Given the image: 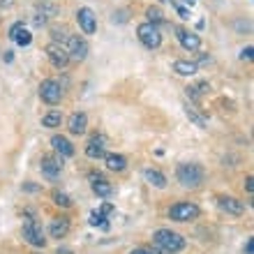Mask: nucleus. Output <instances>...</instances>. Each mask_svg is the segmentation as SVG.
Masks as SVG:
<instances>
[{"label": "nucleus", "instance_id": "f257e3e1", "mask_svg": "<svg viewBox=\"0 0 254 254\" xmlns=\"http://www.w3.org/2000/svg\"><path fill=\"white\" fill-rule=\"evenodd\" d=\"M153 238H155V245L164 254H176L185 248V238L181 234L171 231V229H157L153 234Z\"/></svg>", "mask_w": 254, "mask_h": 254}, {"label": "nucleus", "instance_id": "f03ea898", "mask_svg": "<svg viewBox=\"0 0 254 254\" xmlns=\"http://www.w3.org/2000/svg\"><path fill=\"white\" fill-rule=\"evenodd\" d=\"M203 169L199 167V164H194V162H183V164H178V169H176V178H178V183H181L183 188H199L201 183H203Z\"/></svg>", "mask_w": 254, "mask_h": 254}, {"label": "nucleus", "instance_id": "7ed1b4c3", "mask_svg": "<svg viewBox=\"0 0 254 254\" xmlns=\"http://www.w3.org/2000/svg\"><path fill=\"white\" fill-rule=\"evenodd\" d=\"M169 217L174 222H192L199 217V206L192 201H181V203L169 208Z\"/></svg>", "mask_w": 254, "mask_h": 254}, {"label": "nucleus", "instance_id": "20e7f679", "mask_svg": "<svg viewBox=\"0 0 254 254\" xmlns=\"http://www.w3.org/2000/svg\"><path fill=\"white\" fill-rule=\"evenodd\" d=\"M136 37H139V42L143 44V47H148V49H157L162 44L160 28L153 26V23H148V21L136 28Z\"/></svg>", "mask_w": 254, "mask_h": 254}, {"label": "nucleus", "instance_id": "39448f33", "mask_svg": "<svg viewBox=\"0 0 254 254\" xmlns=\"http://www.w3.org/2000/svg\"><path fill=\"white\" fill-rule=\"evenodd\" d=\"M40 97L42 102H47V104H51V107H56L58 102L63 100V88L58 81L54 79H47L40 83Z\"/></svg>", "mask_w": 254, "mask_h": 254}, {"label": "nucleus", "instance_id": "423d86ee", "mask_svg": "<svg viewBox=\"0 0 254 254\" xmlns=\"http://www.w3.org/2000/svg\"><path fill=\"white\" fill-rule=\"evenodd\" d=\"M67 56H69V61H86L88 58V42L79 35H69L67 37Z\"/></svg>", "mask_w": 254, "mask_h": 254}, {"label": "nucleus", "instance_id": "0eeeda50", "mask_svg": "<svg viewBox=\"0 0 254 254\" xmlns=\"http://www.w3.org/2000/svg\"><path fill=\"white\" fill-rule=\"evenodd\" d=\"M21 234H23V238H26V241L30 243L33 248H44V245H47V238H44L40 224H37L35 220H26V222H23Z\"/></svg>", "mask_w": 254, "mask_h": 254}, {"label": "nucleus", "instance_id": "6e6552de", "mask_svg": "<svg viewBox=\"0 0 254 254\" xmlns=\"http://www.w3.org/2000/svg\"><path fill=\"white\" fill-rule=\"evenodd\" d=\"M40 169H42V174L47 176V178H58L63 171V157L61 155H44L40 162Z\"/></svg>", "mask_w": 254, "mask_h": 254}, {"label": "nucleus", "instance_id": "1a4fd4ad", "mask_svg": "<svg viewBox=\"0 0 254 254\" xmlns=\"http://www.w3.org/2000/svg\"><path fill=\"white\" fill-rule=\"evenodd\" d=\"M47 56H49V63L56 67V69H65L67 63H69V56H67V49L63 44H49L47 47Z\"/></svg>", "mask_w": 254, "mask_h": 254}, {"label": "nucleus", "instance_id": "9d476101", "mask_svg": "<svg viewBox=\"0 0 254 254\" xmlns=\"http://www.w3.org/2000/svg\"><path fill=\"white\" fill-rule=\"evenodd\" d=\"M76 21H79L81 30L86 35H93L97 30V16H95V12L90 7H81L79 12H76Z\"/></svg>", "mask_w": 254, "mask_h": 254}, {"label": "nucleus", "instance_id": "9b49d317", "mask_svg": "<svg viewBox=\"0 0 254 254\" xmlns=\"http://www.w3.org/2000/svg\"><path fill=\"white\" fill-rule=\"evenodd\" d=\"M104 148H107V139H104L102 134H93V136L88 139L86 155L90 160H100V157H104Z\"/></svg>", "mask_w": 254, "mask_h": 254}, {"label": "nucleus", "instance_id": "f8f14e48", "mask_svg": "<svg viewBox=\"0 0 254 254\" xmlns=\"http://www.w3.org/2000/svg\"><path fill=\"white\" fill-rule=\"evenodd\" d=\"M9 37H12L19 47H28V44L33 42V35H30V30L23 26V21H16V23L9 28Z\"/></svg>", "mask_w": 254, "mask_h": 254}, {"label": "nucleus", "instance_id": "ddd939ff", "mask_svg": "<svg viewBox=\"0 0 254 254\" xmlns=\"http://www.w3.org/2000/svg\"><path fill=\"white\" fill-rule=\"evenodd\" d=\"M217 206L229 215H243L245 213V203L238 201L236 196H217Z\"/></svg>", "mask_w": 254, "mask_h": 254}, {"label": "nucleus", "instance_id": "4468645a", "mask_svg": "<svg viewBox=\"0 0 254 254\" xmlns=\"http://www.w3.org/2000/svg\"><path fill=\"white\" fill-rule=\"evenodd\" d=\"M178 42H181V47L188 49V51H199V47H201L199 35L190 33V30H183V28H178Z\"/></svg>", "mask_w": 254, "mask_h": 254}, {"label": "nucleus", "instance_id": "2eb2a0df", "mask_svg": "<svg viewBox=\"0 0 254 254\" xmlns=\"http://www.w3.org/2000/svg\"><path fill=\"white\" fill-rule=\"evenodd\" d=\"M51 146H54V150L61 155V157H72L74 155V146L63 134H54V136H51Z\"/></svg>", "mask_w": 254, "mask_h": 254}, {"label": "nucleus", "instance_id": "dca6fc26", "mask_svg": "<svg viewBox=\"0 0 254 254\" xmlns=\"http://www.w3.org/2000/svg\"><path fill=\"white\" fill-rule=\"evenodd\" d=\"M88 127V116L83 111H76V114L69 116V121H67V129L72 134H83Z\"/></svg>", "mask_w": 254, "mask_h": 254}, {"label": "nucleus", "instance_id": "f3484780", "mask_svg": "<svg viewBox=\"0 0 254 254\" xmlns=\"http://www.w3.org/2000/svg\"><path fill=\"white\" fill-rule=\"evenodd\" d=\"M49 234H51V238H65V236L69 234V220H67V217H56V220H51Z\"/></svg>", "mask_w": 254, "mask_h": 254}, {"label": "nucleus", "instance_id": "a211bd4d", "mask_svg": "<svg viewBox=\"0 0 254 254\" xmlns=\"http://www.w3.org/2000/svg\"><path fill=\"white\" fill-rule=\"evenodd\" d=\"M93 178V192L97 194V196H111V192H114V188H111V183L107 181V178H102V176H90Z\"/></svg>", "mask_w": 254, "mask_h": 254}, {"label": "nucleus", "instance_id": "6ab92c4d", "mask_svg": "<svg viewBox=\"0 0 254 254\" xmlns=\"http://www.w3.org/2000/svg\"><path fill=\"white\" fill-rule=\"evenodd\" d=\"M143 178L157 190L167 188V176L162 174V171H157V169H146V171H143Z\"/></svg>", "mask_w": 254, "mask_h": 254}, {"label": "nucleus", "instance_id": "aec40b11", "mask_svg": "<svg viewBox=\"0 0 254 254\" xmlns=\"http://www.w3.org/2000/svg\"><path fill=\"white\" fill-rule=\"evenodd\" d=\"M174 72L181 74V76H194V74L199 72V67H196V63H192V61H176Z\"/></svg>", "mask_w": 254, "mask_h": 254}, {"label": "nucleus", "instance_id": "412c9836", "mask_svg": "<svg viewBox=\"0 0 254 254\" xmlns=\"http://www.w3.org/2000/svg\"><path fill=\"white\" fill-rule=\"evenodd\" d=\"M125 167H127L125 155H118V153L107 155V169L109 171H125Z\"/></svg>", "mask_w": 254, "mask_h": 254}, {"label": "nucleus", "instance_id": "4be33fe9", "mask_svg": "<svg viewBox=\"0 0 254 254\" xmlns=\"http://www.w3.org/2000/svg\"><path fill=\"white\" fill-rule=\"evenodd\" d=\"M61 123H63V114L61 111H56V109L42 116V125L44 127H61Z\"/></svg>", "mask_w": 254, "mask_h": 254}, {"label": "nucleus", "instance_id": "5701e85b", "mask_svg": "<svg viewBox=\"0 0 254 254\" xmlns=\"http://www.w3.org/2000/svg\"><path fill=\"white\" fill-rule=\"evenodd\" d=\"M185 116H188V118H190V121H192L196 127H206V125H208L206 118L196 114V109H194L192 104H188V102H185Z\"/></svg>", "mask_w": 254, "mask_h": 254}, {"label": "nucleus", "instance_id": "b1692460", "mask_svg": "<svg viewBox=\"0 0 254 254\" xmlns=\"http://www.w3.org/2000/svg\"><path fill=\"white\" fill-rule=\"evenodd\" d=\"M146 16H148V23H153V26H157V23H162V21H164V14H162L160 7H148Z\"/></svg>", "mask_w": 254, "mask_h": 254}, {"label": "nucleus", "instance_id": "393cba45", "mask_svg": "<svg viewBox=\"0 0 254 254\" xmlns=\"http://www.w3.org/2000/svg\"><path fill=\"white\" fill-rule=\"evenodd\" d=\"M51 37H54V44H63V42H67V37H69V35H67V28L65 26H54L51 28Z\"/></svg>", "mask_w": 254, "mask_h": 254}, {"label": "nucleus", "instance_id": "a878e982", "mask_svg": "<svg viewBox=\"0 0 254 254\" xmlns=\"http://www.w3.org/2000/svg\"><path fill=\"white\" fill-rule=\"evenodd\" d=\"M54 203L61 208H69L72 206V199H69L65 192H54Z\"/></svg>", "mask_w": 254, "mask_h": 254}, {"label": "nucleus", "instance_id": "bb28decb", "mask_svg": "<svg viewBox=\"0 0 254 254\" xmlns=\"http://www.w3.org/2000/svg\"><path fill=\"white\" fill-rule=\"evenodd\" d=\"M90 224H93V227H104V229L109 227L107 220H104V215H102L100 210H93V213H90Z\"/></svg>", "mask_w": 254, "mask_h": 254}, {"label": "nucleus", "instance_id": "cd10ccee", "mask_svg": "<svg viewBox=\"0 0 254 254\" xmlns=\"http://www.w3.org/2000/svg\"><path fill=\"white\" fill-rule=\"evenodd\" d=\"M37 14H40V16H44V19H49V16H56V14H58V9H56L54 5H40V7H37Z\"/></svg>", "mask_w": 254, "mask_h": 254}, {"label": "nucleus", "instance_id": "c85d7f7f", "mask_svg": "<svg viewBox=\"0 0 254 254\" xmlns=\"http://www.w3.org/2000/svg\"><path fill=\"white\" fill-rule=\"evenodd\" d=\"M241 58H243V61H250V58H252V47H245V49H243V51H241Z\"/></svg>", "mask_w": 254, "mask_h": 254}, {"label": "nucleus", "instance_id": "c756f323", "mask_svg": "<svg viewBox=\"0 0 254 254\" xmlns=\"http://www.w3.org/2000/svg\"><path fill=\"white\" fill-rule=\"evenodd\" d=\"M188 95H190V97H192V100H199V97H201V95H199V90H196V88H194V86H190V88H188Z\"/></svg>", "mask_w": 254, "mask_h": 254}, {"label": "nucleus", "instance_id": "7c9ffc66", "mask_svg": "<svg viewBox=\"0 0 254 254\" xmlns=\"http://www.w3.org/2000/svg\"><path fill=\"white\" fill-rule=\"evenodd\" d=\"M176 9H178V14H181V19H190V9H185V7H176Z\"/></svg>", "mask_w": 254, "mask_h": 254}, {"label": "nucleus", "instance_id": "2f4dec72", "mask_svg": "<svg viewBox=\"0 0 254 254\" xmlns=\"http://www.w3.org/2000/svg\"><path fill=\"white\" fill-rule=\"evenodd\" d=\"M129 254H155V252H150V250H146V248H134Z\"/></svg>", "mask_w": 254, "mask_h": 254}, {"label": "nucleus", "instance_id": "473e14b6", "mask_svg": "<svg viewBox=\"0 0 254 254\" xmlns=\"http://www.w3.org/2000/svg\"><path fill=\"white\" fill-rule=\"evenodd\" d=\"M111 210H114V206H111V203H104V206L100 208V213H102V215H109Z\"/></svg>", "mask_w": 254, "mask_h": 254}, {"label": "nucleus", "instance_id": "72a5a7b5", "mask_svg": "<svg viewBox=\"0 0 254 254\" xmlns=\"http://www.w3.org/2000/svg\"><path fill=\"white\" fill-rule=\"evenodd\" d=\"M245 190H248L250 194L254 192V188H252V176H248V178H245Z\"/></svg>", "mask_w": 254, "mask_h": 254}, {"label": "nucleus", "instance_id": "f704fd0d", "mask_svg": "<svg viewBox=\"0 0 254 254\" xmlns=\"http://www.w3.org/2000/svg\"><path fill=\"white\" fill-rule=\"evenodd\" d=\"M14 0H0V9H7V7H12Z\"/></svg>", "mask_w": 254, "mask_h": 254}, {"label": "nucleus", "instance_id": "c9c22d12", "mask_svg": "<svg viewBox=\"0 0 254 254\" xmlns=\"http://www.w3.org/2000/svg\"><path fill=\"white\" fill-rule=\"evenodd\" d=\"M2 61H5V63H12V61H14L12 51H5V54H2Z\"/></svg>", "mask_w": 254, "mask_h": 254}, {"label": "nucleus", "instance_id": "e433bc0d", "mask_svg": "<svg viewBox=\"0 0 254 254\" xmlns=\"http://www.w3.org/2000/svg\"><path fill=\"white\" fill-rule=\"evenodd\" d=\"M23 188H26V190H30V192H35V190H40V188H37V185H30V183H26Z\"/></svg>", "mask_w": 254, "mask_h": 254}, {"label": "nucleus", "instance_id": "4c0bfd02", "mask_svg": "<svg viewBox=\"0 0 254 254\" xmlns=\"http://www.w3.org/2000/svg\"><path fill=\"white\" fill-rule=\"evenodd\" d=\"M245 252L252 254V241H248V245H245Z\"/></svg>", "mask_w": 254, "mask_h": 254}, {"label": "nucleus", "instance_id": "58836bf2", "mask_svg": "<svg viewBox=\"0 0 254 254\" xmlns=\"http://www.w3.org/2000/svg\"><path fill=\"white\" fill-rule=\"evenodd\" d=\"M58 254H72V250H65V248L61 250V248H58Z\"/></svg>", "mask_w": 254, "mask_h": 254}]
</instances>
